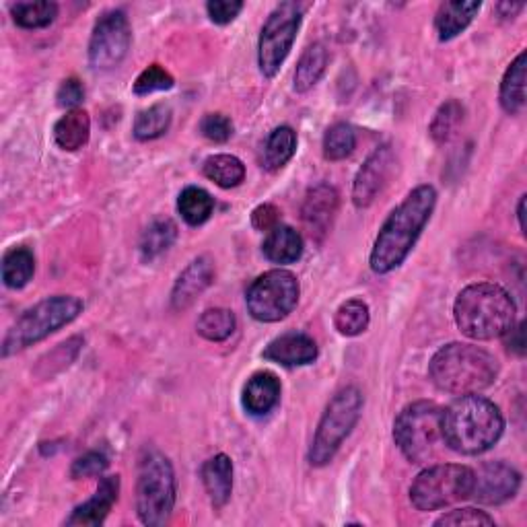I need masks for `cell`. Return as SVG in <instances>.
<instances>
[{"label":"cell","mask_w":527,"mask_h":527,"mask_svg":"<svg viewBox=\"0 0 527 527\" xmlns=\"http://www.w3.org/2000/svg\"><path fill=\"white\" fill-rule=\"evenodd\" d=\"M252 225L258 231H272L280 225V210L274 204H260L252 213Z\"/></svg>","instance_id":"obj_43"},{"label":"cell","mask_w":527,"mask_h":527,"mask_svg":"<svg viewBox=\"0 0 527 527\" xmlns=\"http://www.w3.org/2000/svg\"><path fill=\"white\" fill-rule=\"evenodd\" d=\"M56 99H58V105L60 108H66V110H79L77 105L83 103L85 99V87L79 79L70 77L66 81H62L58 93H56Z\"/></svg>","instance_id":"obj_42"},{"label":"cell","mask_w":527,"mask_h":527,"mask_svg":"<svg viewBox=\"0 0 527 527\" xmlns=\"http://www.w3.org/2000/svg\"><path fill=\"white\" fill-rule=\"evenodd\" d=\"M523 210H525V196L519 198V204H517V219H519V229L523 231L525 229V223H523Z\"/></svg>","instance_id":"obj_46"},{"label":"cell","mask_w":527,"mask_h":527,"mask_svg":"<svg viewBox=\"0 0 527 527\" xmlns=\"http://www.w3.org/2000/svg\"><path fill=\"white\" fill-rule=\"evenodd\" d=\"M243 408L252 416L268 414L280 400V379L270 371L254 373L243 385Z\"/></svg>","instance_id":"obj_21"},{"label":"cell","mask_w":527,"mask_h":527,"mask_svg":"<svg viewBox=\"0 0 527 527\" xmlns=\"http://www.w3.org/2000/svg\"><path fill=\"white\" fill-rule=\"evenodd\" d=\"M91 118L85 110H70L54 126V140L62 151L75 153L89 143Z\"/></svg>","instance_id":"obj_23"},{"label":"cell","mask_w":527,"mask_h":527,"mask_svg":"<svg viewBox=\"0 0 527 527\" xmlns=\"http://www.w3.org/2000/svg\"><path fill=\"white\" fill-rule=\"evenodd\" d=\"M262 357L283 367H303L318 359V344L307 334L289 332L274 338L264 348Z\"/></svg>","instance_id":"obj_16"},{"label":"cell","mask_w":527,"mask_h":527,"mask_svg":"<svg viewBox=\"0 0 527 527\" xmlns=\"http://www.w3.org/2000/svg\"><path fill=\"white\" fill-rule=\"evenodd\" d=\"M371 324V313L369 305L361 299H348L336 309L334 315V326L342 336H361Z\"/></svg>","instance_id":"obj_30"},{"label":"cell","mask_w":527,"mask_h":527,"mask_svg":"<svg viewBox=\"0 0 527 527\" xmlns=\"http://www.w3.org/2000/svg\"><path fill=\"white\" fill-rule=\"evenodd\" d=\"M175 85L169 70H165L161 64H151L138 75L134 81V93L136 95H151L157 91H169Z\"/></svg>","instance_id":"obj_37"},{"label":"cell","mask_w":527,"mask_h":527,"mask_svg":"<svg viewBox=\"0 0 527 527\" xmlns=\"http://www.w3.org/2000/svg\"><path fill=\"white\" fill-rule=\"evenodd\" d=\"M525 326H523V322L521 324H517V326H513L507 334H505V338H507V350H509V353H513V355H517V357H523L525 355V330H523Z\"/></svg>","instance_id":"obj_44"},{"label":"cell","mask_w":527,"mask_h":527,"mask_svg":"<svg viewBox=\"0 0 527 527\" xmlns=\"http://www.w3.org/2000/svg\"><path fill=\"white\" fill-rule=\"evenodd\" d=\"M521 486V474L505 462H486L474 472L472 499L482 505H503L511 501Z\"/></svg>","instance_id":"obj_13"},{"label":"cell","mask_w":527,"mask_h":527,"mask_svg":"<svg viewBox=\"0 0 527 527\" xmlns=\"http://www.w3.org/2000/svg\"><path fill=\"white\" fill-rule=\"evenodd\" d=\"M443 443L462 455H480L493 449L505 431L503 412L484 396H460L443 408Z\"/></svg>","instance_id":"obj_2"},{"label":"cell","mask_w":527,"mask_h":527,"mask_svg":"<svg viewBox=\"0 0 527 527\" xmlns=\"http://www.w3.org/2000/svg\"><path fill=\"white\" fill-rule=\"evenodd\" d=\"M435 525H495V519L490 517L486 511H480V509H474V507H466V509H455V511H449L445 515H441Z\"/></svg>","instance_id":"obj_40"},{"label":"cell","mask_w":527,"mask_h":527,"mask_svg":"<svg viewBox=\"0 0 527 527\" xmlns=\"http://www.w3.org/2000/svg\"><path fill=\"white\" fill-rule=\"evenodd\" d=\"M525 66H527V56L525 52H519L517 58L505 70V77L501 81L499 99L503 110L511 116L521 114L525 108Z\"/></svg>","instance_id":"obj_25"},{"label":"cell","mask_w":527,"mask_h":527,"mask_svg":"<svg viewBox=\"0 0 527 527\" xmlns=\"http://www.w3.org/2000/svg\"><path fill=\"white\" fill-rule=\"evenodd\" d=\"M523 7V3H499L497 13L501 15V19H513L523 11Z\"/></svg>","instance_id":"obj_45"},{"label":"cell","mask_w":527,"mask_h":527,"mask_svg":"<svg viewBox=\"0 0 527 527\" xmlns=\"http://www.w3.org/2000/svg\"><path fill=\"white\" fill-rule=\"evenodd\" d=\"M357 149V132L350 124L338 122L324 134V157L328 161H342Z\"/></svg>","instance_id":"obj_36"},{"label":"cell","mask_w":527,"mask_h":527,"mask_svg":"<svg viewBox=\"0 0 527 527\" xmlns=\"http://www.w3.org/2000/svg\"><path fill=\"white\" fill-rule=\"evenodd\" d=\"M299 278L283 268L268 270L258 276L245 295L252 318L264 324L285 320L299 303Z\"/></svg>","instance_id":"obj_10"},{"label":"cell","mask_w":527,"mask_h":527,"mask_svg":"<svg viewBox=\"0 0 527 527\" xmlns=\"http://www.w3.org/2000/svg\"><path fill=\"white\" fill-rule=\"evenodd\" d=\"M297 151V132L291 126L274 128L262 149V167L270 173L283 169Z\"/></svg>","instance_id":"obj_24"},{"label":"cell","mask_w":527,"mask_h":527,"mask_svg":"<svg viewBox=\"0 0 527 527\" xmlns=\"http://www.w3.org/2000/svg\"><path fill=\"white\" fill-rule=\"evenodd\" d=\"M35 274V258L29 248H13L3 258V280L9 289H23Z\"/></svg>","instance_id":"obj_31"},{"label":"cell","mask_w":527,"mask_h":527,"mask_svg":"<svg viewBox=\"0 0 527 527\" xmlns=\"http://www.w3.org/2000/svg\"><path fill=\"white\" fill-rule=\"evenodd\" d=\"M474 470L462 464H439L420 472L410 486V501L418 511H437L470 499Z\"/></svg>","instance_id":"obj_9"},{"label":"cell","mask_w":527,"mask_h":527,"mask_svg":"<svg viewBox=\"0 0 527 527\" xmlns=\"http://www.w3.org/2000/svg\"><path fill=\"white\" fill-rule=\"evenodd\" d=\"M241 11L243 3H239V0H210V3H206V13L210 21L217 25L233 23Z\"/></svg>","instance_id":"obj_41"},{"label":"cell","mask_w":527,"mask_h":527,"mask_svg":"<svg viewBox=\"0 0 527 527\" xmlns=\"http://www.w3.org/2000/svg\"><path fill=\"white\" fill-rule=\"evenodd\" d=\"M108 466H110L108 455L101 451H89L81 455V458L73 464V468H70V476H73L75 480L101 476L105 470H108Z\"/></svg>","instance_id":"obj_39"},{"label":"cell","mask_w":527,"mask_h":527,"mask_svg":"<svg viewBox=\"0 0 527 527\" xmlns=\"http://www.w3.org/2000/svg\"><path fill=\"white\" fill-rule=\"evenodd\" d=\"M303 9L297 3H280L266 19L260 42L258 64L266 79H274L289 58L301 27Z\"/></svg>","instance_id":"obj_11"},{"label":"cell","mask_w":527,"mask_h":527,"mask_svg":"<svg viewBox=\"0 0 527 527\" xmlns=\"http://www.w3.org/2000/svg\"><path fill=\"white\" fill-rule=\"evenodd\" d=\"M202 482L206 495L215 509H223L233 495V462L229 455L219 453L202 466Z\"/></svg>","instance_id":"obj_20"},{"label":"cell","mask_w":527,"mask_h":527,"mask_svg":"<svg viewBox=\"0 0 527 527\" xmlns=\"http://www.w3.org/2000/svg\"><path fill=\"white\" fill-rule=\"evenodd\" d=\"M464 114L466 110L458 99H449L441 105L429 126V134L437 145L447 143V140L455 134V130H458L460 124L464 122Z\"/></svg>","instance_id":"obj_34"},{"label":"cell","mask_w":527,"mask_h":527,"mask_svg":"<svg viewBox=\"0 0 527 527\" xmlns=\"http://www.w3.org/2000/svg\"><path fill=\"white\" fill-rule=\"evenodd\" d=\"M338 204H340V196L336 188L328 184H320L307 192L301 208V217L311 237L322 239L324 235H328L334 217L338 213Z\"/></svg>","instance_id":"obj_15"},{"label":"cell","mask_w":527,"mask_h":527,"mask_svg":"<svg viewBox=\"0 0 527 527\" xmlns=\"http://www.w3.org/2000/svg\"><path fill=\"white\" fill-rule=\"evenodd\" d=\"M202 173L219 188L229 190L245 180V165L235 155H210L202 165Z\"/></svg>","instance_id":"obj_27"},{"label":"cell","mask_w":527,"mask_h":527,"mask_svg":"<svg viewBox=\"0 0 527 527\" xmlns=\"http://www.w3.org/2000/svg\"><path fill=\"white\" fill-rule=\"evenodd\" d=\"M262 252L274 264H293L303 256V237L289 225H276L268 231Z\"/></svg>","instance_id":"obj_22"},{"label":"cell","mask_w":527,"mask_h":527,"mask_svg":"<svg viewBox=\"0 0 527 527\" xmlns=\"http://www.w3.org/2000/svg\"><path fill=\"white\" fill-rule=\"evenodd\" d=\"M11 15L23 29H42L54 23L58 17V5L46 3V0H40V3H15L11 5Z\"/></svg>","instance_id":"obj_35"},{"label":"cell","mask_w":527,"mask_h":527,"mask_svg":"<svg viewBox=\"0 0 527 527\" xmlns=\"http://www.w3.org/2000/svg\"><path fill=\"white\" fill-rule=\"evenodd\" d=\"M175 470L165 453L147 449L138 464L136 478V513L149 527L165 525L175 507Z\"/></svg>","instance_id":"obj_5"},{"label":"cell","mask_w":527,"mask_h":527,"mask_svg":"<svg viewBox=\"0 0 527 527\" xmlns=\"http://www.w3.org/2000/svg\"><path fill=\"white\" fill-rule=\"evenodd\" d=\"M437 204V190L429 184L414 188L406 200L394 210L379 229L373 250H371V270L375 274H388L404 264L408 254L416 245L420 233L433 217Z\"/></svg>","instance_id":"obj_1"},{"label":"cell","mask_w":527,"mask_h":527,"mask_svg":"<svg viewBox=\"0 0 527 527\" xmlns=\"http://www.w3.org/2000/svg\"><path fill=\"white\" fill-rule=\"evenodd\" d=\"M237 320L233 311L223 309V307H215V309H206L196 324V330L202 338L210 340V342H223L227 338H231V334L235 332Z\"/></svg>","instance_id":"obj_33"},{"label":"cell","mask_w":527,"mask_h":527,"mask_svg":"<svg viewBox=\"0 0 527 527\" xmlns=\"http://www.w3.org/2000/svg\"><path fill=\"white\" fill-rule=\"evenodd\" d=\"M394 165L396 155L390 145H381L369 155L353 184V202L357 208H367L375 202L385 184H388Z\"/></svg>","instance_id":"obj_14"},{"label":"cell","mask_w":527,"mask_h":527,"mask_svg":"<svg viewBox=\"0 0 527 527\" xmlns=\"http://www.w3.org/2000/svg\"><path fill=\"white\" fill-rule=\"evenodd\" d=\"M363 394L355 385L342 388L326 406V412L309 447V464L315 468L328 466L344 439L357 427L363 412Z\"/></svg>","instance_id":"obj_8"},{"label":"cell","mask_w":527,"mask_h":527,"mask_svg":"<svg viewBox=\"0 0 527 527\" xmlns=\"http://www.w3.org/2000/svg\"><path fill=\"white\" fill-rule=\"evenodd\" d=\"M453 318L464 336L472 340H495L515 326L517 305L503 287L476 283L466 287L455 299Z\"/></svg>","instance_id":"obj_4"},{"label":"cell","mask_w":527,"mask_h":527,"mask_svg":"<svg viewBox=\"0 0 527 527\" xmlns=\"http://www.w3.org/2000/svg\"><path fill=\"white\" fill-rule=\"evenodd\" d=\"M83 301L75 295H56L29 307L7 332L3 355L11 357L19 350L42 342L60 328L73 324L83 313Z\"/></svg>","instance_id":"obj_6"},{"label":"cell","mask_w":527,"mask_h":527,"mask_svg":"<svg viewBox=\"0 0 527 527\" xmlns=\"http://www.w3.org/2000/svg\"><path fill=\"white\" fill-rule=\"evenodd\" d=\"M132 31L122 11H110L93 27L89 42V64L93 70H114L128 56Z\"/></svg>","instance_id":"obj_12"},{"label":"cell","mask_w":527,"mask_h":527,"mask_svg":"<svg viewBox=\"0 0 527 527\" xmlns=\"http://www.w3.org/2000/svg\"><path fill=\"white\" fill-rule=\"evenodd\" d=\"M118 495H120V476H103L99 480L95 495L87 503L75 507V511L70 513V517L64 523L66 525H85V527L103 525L105 517L110 515L112 507L116 505Z\"/></svg>","instance_id":"obj_17"},{"label":"cell","mask_w":527,"mask_h":527,"mask_svg":"<svg viewBox=\"0 0 527 527\" xmlns=\"http://www.w3.org/2000/svg\"><path fill=\"white\" fill-rule=\"evenodd\" d=\"M328 62H330V54H328L324 44L307 46L305 52L301 54L297 70H295V91L307 93L309 89L318 85L326 73Z\"/></svg>","instance_id":"obj_26"},{"label":"cell","mask_w":527,"mask_h":527,"mask_svg":"<svg viewBox=\"0 0 527 527\" xmlns=\"http://www.w3.org/2000/svg\"><path fill=\"white\" fill-rule=\"evenodd\" d=\"M178 210L190 227L204 225L215 213V200L198 186L186 188L178 198Z\"/></svg>","instance_id":"obj_29"},{"label":"cell","mask_w":527,"mask_h":527,"mask_svg":"<svg viewBox=\"0 0 527 527\" xmlns=\"http://www.w3.org/2000/svg\"><path fill=\"white\" fill-rule=\"evenodd\" d=\"M200 134L210 143L223 145L233 136V122L225 114H206L200 120Z\"/></svg>","instance_id":"obj_38"},{"label":"cell","mask_w":527,"mask_h":527,"mask_svg":"<svg viewBox=\"0 0 527 527\" xmlns=\"http://www.w3.org/2000/svg\"><path fill=\"white\" fill-rule=\"evenodd\" d=\"M499 361L488 350L451 342L439 348L429 365V375L441 392L453 396L480 394L490 388L499 377Z\"/></svg>","instance_id":"obj_3"},{"label":"cell","mask_w":527,"mask_h":527,"mask_svg":"<svg viewBox=\"0 0 527 527\" xmlns=\"http://www.w3.org/2000/svg\"><path fill=\"white\" fill-rule=\"evenodd\" d=\"M480 7V0H447V3H441L435 15V29L439 40L451 42L453 38H458L474 21Z\"/></svg>","instance_id":"obj_19"},{"label":"cell","mask_w":527,"mask_h":527,"mask_svg":"<svg viewBox=\"0 0 527 527\" xmlns=\"http://www.w3.org/2000/svg\"><path fill=\"white\" fill-rule=\"evenodd\" d=\"M215 280V266L210 258L202 256L194 260L182 274L175 280L171 291V307L175 311L188 309Z\"/></svg>","instance_id":"obj_18"},{"label":"cell","mask_w":527,"mask_h":527,"mask_svg":"<svg viewBox=\"0 0 527 527\" xmlns=\"http://www.w3.org/2000/svg\"><path fill=\"white\" fill-rule=\"evenodd\" d=\"M443 408L420 400L408 404L394 423V441L412 464H429L443 443Z\"/></svg>","instance_id":"obj_7"},{"label":"cell","mask_w":527,"mask_h":527,"mask_svg":"<svg viewBox=\"0 0 527 527\" xmlns=\"http://www.w3.org/2000/svg\"><path fill=\"white\" fill-rule=\"evenodd\" d=\"M175 239H178V227H175V223L171 219H157L140 237V256L151 262L165 254L175 243Z\"/></svg>","instance_id":"obj_28"},{"label":"cell","mask_w":527,"mask_h":527,"mask_svg":"<svg viewBox=\"0 0 527 527\" xmlns=\"http://www.w3.org/2000/svg\"><path fill=\"white\" fill-rule=\"evenodd\" d=\"M171 126V108L167 103H155L149 110H143L134 120L136 140H155L163 136Z\"/></svg>","instance_id":"obj_32"}]
</instances>
